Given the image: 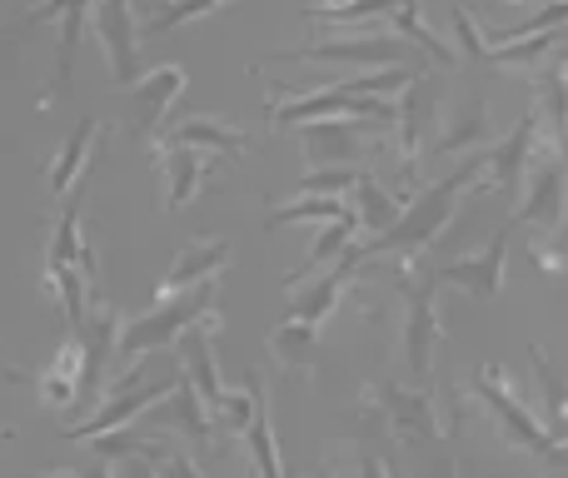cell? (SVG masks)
I'll list each match as a JSON object with an SVG mask.
<instances>
[{"label":"cell","instance_id":"d4e9b609","mask_svg":"<svg viewBox=\"0 0 568 478\" xmlns=\"http://www.w3.org/2000/svg\"><path fill=\"white\" fill-rule=\"evenodd\" d=\"M245 449L255 454V474L260 478H284V464H280V449H275V429H270L265 384H260V409H255V424H250V434H245Z\"/></svg>","mask_w":568,"mask_h":478},{"label":"cell","instance_id":"6da1fadb","mask_svg":"<svg viewBox=\"0 0 568 478\" xmlns=\"http://www.w3.org/2000/svg\"><path fill=\"white\" fill-rule=\"evenodd\" d=\"M484 170H489V160H484V155L459 160V165H454L444 180H434V185L424 190L419 200H409V210H404V215L394 220L384 235L354 244V254H359L364 264H369V260H384V254H389V260H419L424 250H434V244L444 240L449 220L459 215L464 195H469V190H479Z\"/></svg>","mask_w":568,"mask_h":478},{"label":"cell","instance_id":"277c9868","mask_svg":"<svg viewBox=\"0 0 568 478\" xmlns=\"http://www.w3.org/2000/svg\"><path fill=\"white\" fill-rule=\"evenodd\" d=\"M215 299H220V274H215V279H200L195 289L175 294V299L155 304L145 319H130L125 324V339H120V354H125V359H140L145 349H165V344L185 339V334L195 329L205 314H215Z\"/></svg>","mask_w":568,"mask_h":478},{"label":"cell","instance_id":"4fadbf2b","mask_svg":"<svg viewBox=\"0 0 568 478\" xmlns=\"http://www.w3.org/2000/svg\"><path fill=\"white\" fill-rule=\"evenodd\" d=\"M509 230L514 225H504L499 235L489 240V250L484 254H469V260H454V264H439V279L444 284H454V289H469V294H479V299H494V294L504 289V264H509Z\"/></svg>","mask_w":568,"mask_h":478},{"label":"cell","instance_id":"30bf717a","mask_svg":"<svg viewBox=\"0 0 568 478\" xmlns=\"http://www.w3.org/2000/svg\"><path fill=\"white\" fill-rule=\"evenodd\" d=\"M85 16H95V0H40L36 10L16 20V26H40V20H60V40H55V80H50V105L70 95V75H75V45L80 30H85Z\"/></svg>","mask_w":568,"mask_h":478},{"label":"cell","instance_id":"f1b7e54d","mask_svg":"<svg viewBox=\"0 0 568 478\" xmlns=\"http://www.w3.org/2000/svg\"><path fill=\"white\" fill-rule=\"evenodd\" d=\"M220 6H230V0H165V6L155 10V16H145V30L150 35H170L175 26H185V20H200V16H215Z\"/></svg>","mask_w":568,"mask_h":478},{"label":"cell","instance_id":"60d3db41","mask_svg":"<svg viewBox=\"0 0 568 478\" xmlns=\"http://www.w3.org/2000/svg\"><path fill=\"white\" fill-rule=\"evenodd\" d=\"M255 478H260V474H255Z\"/></svg>","mask_w":568,"mask_h":478},{"label":"cell","instance_id":"74e56055","mask_svg":"<svg viewBox=\"0 0 568 478\" xmlns=\"http://www.w3.org/2000/svg\"><path fill=\"white\" fill-rule=\"evenodd\" d=\"M324 6H339V0H324Z\"/></svg>","mask_w":568,"mask_h":478},{"label":"cell","instance_id":"f35d334b","mask_svg":"<svg viewBox=\"0 0 568 478\" xmlns=\"http://www.w3.org/2000/svg\"><path fill=\"white\" fill-rule=\"evenodd\" d=\"M509 6H524V0H509Z\"/></svg>","mask_w":568,"mask_h":478},{"label":"cell","instance_id":"d590c367","mask_svg":"<svg viewBox=\"0 0 568 478\" xmlns=\"http://www.w3.org/2000/svg\"><path fill=\"white\" fill-rule=\"evenodd\" d=\"M40 478H80V474H40Z\"/></svg>","mask_w":568,"mask_h":478},{"label":"cell","instance_id":"7a4b0ae2","mask_svg":"<svg viewBox=\"0 0 568 478\" xmlns=\"http://www.w3.org/2000/svg\"><path fill=\"white\" fill-rule=\"evenodd\" d=\"M359 429L364 439H414V444H439V414H434V384H399V379H374L359 399Z\"/></svg>","mask_w":568,"mask_h":478},{"label":"cell","instance_id":"8992f818","mask_svg":"<svg viewBox=\"0 0 568 478\" xmlns=\"http://www.w3.org/2000/svg\"><path fill=\"white\" fill-rule=\"evenodd\" d=\"M544 105H529L519 115V125L509 130V135L499 140V145L489 150V170H484V180H479V190H504V195H519V185H524V175L534 170V160H539V145H544Z\"/></svg>","mask_w":568,"mask_h":478},{"label":"cell","instance_id":"e575fe53","mask_svg":"<svg viewBox=\"0 0 568 478\" xmlns=\"http://www.w3.org/2000/svg\"><path fill=\"white\" fill-rule=\"evenodd\" d=\"M6 50H10V30H0V55H6Z\"/></svg>","mask_w":568,"mask_h":478},{"label":"cell","instance_id":"e0dca14e","mask_svg":"<svg viewBox=\"0 0 568 478\" xmlns=\"http://www.w3.org/2000/svg\"><path fill=\"white\" fill-rule=\"evenodd\" d=\"M160 140H175V145L205 150V155H230V160H240L250 150L245 130L225 125V120H215V115H190V120H180V125H170ZM160 140H155V145H160Z\"/></svg>","mask_w":568,"mask_h":478},{"label":"cell","instance_id":"1f68e13d","mask_svg":"<svg viewBox=\"0 0 568 478\" xmlns=\"http://www.w3.org/2000/svg\"><path fill=\"white\" fill-rule=\"evenodd\" d=\"M359 478H399V464H394V454H379L364 439L359 444Z\"/></svg>","mask_w":568,"mask_h":478},{"label":"cell","instance_id":"44dd1931","mask_svg":"<svg viewBox=\"0 0 568 478\" xmlns=\"http://www.w3.org/2000/svg\"><path fill=\"white\" fill-rule=\"evenodd\" d=\"M270 354L294 374H310L314 359H320V329L300 319H284L275 334H270Z\"/></svg>","mask_w":568,"mask_h":478},{"label":"cell","instance_id":"ab89813d","mask_svg":"<svg viewBox=\"0 0 568 478\" xmlns=\"http://www.w3.org/2000/svg\"><path fill=\"white\" fill-rule=\"evenodd\" d=\"M564 155H568V140H564Z\"/></svg>","mask_w":568,"mask_h":478},{"label":"cell","instance_id":"4dcf8cb0","mask_svg":"<svg viewBox=\"0 0 568 478\" xmlns=\"http://www.w3.org/2000/svg\"><path fill=\"white\" fill-rule=\"evenodd\" d=\"M534 264H539V269H549V274L568 269V215H564V225L554 230L549 244H534Z\"/></svg>","mask_w":568,"mask_h":478},{"label":"cell","instance_id":"8fae6325","mask_svg":"<svg viewBox=\"0 0 568 478\" xmlns=\"http://www.w3.org/2000/svg\"><path fill=\"white\" fill-rule=\"evenodd\" d=\"M180 95H185V70L180 65H160V70H150V75H140L135 100H130L135 135L155 145V140L170 130V110H175Z\"/></svg>","mask_w":568,"mask_h":478},{"label":"cell","instance_id":"83f0119b","mask_svg":"<svg viewBox=\"0 0 568 478\" xmlns=\"http://www.w3.org/2000/svg\"><path fill=\"white\" fill-rule=\"evenodd\" d=\"M529 359H534V374H539V384H544V404H549V424H554V434H568V384H564V374L554 369L549 359H544V349L539 344H529Z\"/></svg>","mask_w":568,"mask_h":478},{"label":"cell","instance_id":"cb8c5ba5","mask_svg":"<svg viewBox=\"0 0 568 478\" xmlns=\"http://www.w3.org/2000/svg\"><path fill=\"white\" fill-rule=\"evenodd\" d=\"M364 170L359 165H314L300 175V185H294V195H324V200H354V190H359Z\"/></svg>","mask_w":568,"mask_h":478},{"label":"cell","instance_id":"836d02e7","mask_svg":"<svg viewBox=\"0 0 568 478\" xmlns=\"http://www.w3.org/2000/svg\"><path fill=\"white\" fill-rule=\"evenodd\" d=\"M0 379H6V384H20V389H26V384H30V379H26V374H20V369H16V364H10V359H6V349H0Z\"/></svg>","mask_w":568,"mask_h":478},{"label":"cell","instance_id":"2e32d148","mask_svg":"<svg viewBox=\"0 0 568 478\" xmlns=\"http://www.w3.org/2000/svg\"><path fill=\"white\" fill-rule=\"evenodd\" d=\"M95 150H100V120L85 115L75 130H70L65 145H60L55 165H50V195H65V190H75L80 180L95 170Z\"/></svg>","mask_w":568,"mask_h":478},{"label":"cell","instance_id":"603a6c76","mask_svg":"<svg viewBox=\"0 0 568 478\" xmlns=\"http://www.w3.org/2000/svg\"><path fill=\"white\" fill-rule=\"evenodd\" d=\"M354 235H359V210H354V215H344V220H329V230H324V240L314 244L310 254H304V264L290 274V279H284V289H304V279H310V274L320 269V264H329L334 254H344V250H349V240H354Z\"/></svg>","mask_w":568,"mask_h":478},{"label":"cell","instance_id":"5b68a950","mask_svg":"<svg viewBox=\"0 0 568 478\" xmlns=\"http://www.w3.org/2000/svg\"><path fill=\"white\" fill-rule=\"evenodd\" d=\"M270 60H334V65H404V45L394 40V30H384L379 20H369L364 30H339V35H324L310 40V45H294V50H270Z\"/></svg>","mask_w":568,"mask_h":478},{"label":"cell","instance_id":"f546056e","mask_svg":"<svg viewBox=\"0 0 568 478\" xmlns=\"http://www.w3.org/2000/svg\"><path fill=\"white\" fill-rule=\"evenodd\" d=\"M454 40H459L464 60H474V65H489L494 40L479 35V26H474V10H469V6H454Z\"/></svg>","mask_w":568,"mask_h":478},{"label":"cell","instance_id":"d6a6232c","mask_svg":"<svg viewBox=\"0 0 568 478\" xmlns=\"http://www.w3.org/2000/svg\"><path fill=\"white\" fill-rule=\"evenodd\" d=\"M155 469H160V478H205V474H200V464L190 459V454H180L175 444H170V454L155 464Z\"/></svg>","mask_w":568,"mask_h":478},{"label":"cell","instance_id":"3957f363","mask_svg":"<svg viewBox=\"0 0 568 478\" xmlns=\"http://www.w3.org/2000/svg\"><path fill=\"white\" fill-rule=\"evenodd\" d=\"M469 389H474V399H479L484 409L499 419L504 439H509L514 449H529V454H539V459H568V444H564L554 429H544V424L534 419L529 409H524V399L514 394V384H509V374H504V364H484V369L474 374Z\"/></svg>","mask_w":568,"mask_h":478},{"label":"cell","instance_id":"d6986e66","mask_svg":"<svg viewBox=\"0 0 568 478\" xmlns=\"http://www.w3.org/2000/svg\"><path fill=\"white\" fill-rule=\"evenodd\" d=\"M354 210H359V225L364 230H374V235H384V230L394 225V220L409 210V200L399 195V190H389L384 180H374L369 170H364V180H359V190H354Z\"/></svg>","mask_w":568,"mask_h":478},{"label":"cell","instance_id":"4316f807","mask_svg":"<svg viewBox=\"0 0 568 478\" xmlns=\"http://www.w3.org/2000/svg\"><path fill=\"white\" fill-rule=\"evenodd\" d=\"M354 215V200H324V195H300L290 205L270 210L265 225H294V220H344Z\"/></svg>","mask_w":568,"mask_h":478},{"label":"cell","instance_id":"9c48e42d","mask_svg":"<svg viewBox=\"0 0 568 478\" xmlns=\"http://www.w3.org/2000/svg\"><path fill=\"white\" fill-rule=\"evenodd\" d=\"M95 35L115 85H140V20L130 0H95Z\"/></svg>","mask_w":568,"mask_h":478},{"label":"cell","instance_id":"484cf974","mask_svg":"<svg viewBox=\"0 0 568 478\" xmlns=\"http://www.w3.org/2000/svg\"><path fill=\"white\" fill-rule=\"evenodd\" d=\"M404 0H339V6H310L304 10V20H334V26H369V20H389L394 10H399Z\"/></svg>","mask_w":568,"mask_h":478},{"label":"cell","instance_id":"9a60e30c","mask_svg":"<svg viewBox=\"0 0 568 478\" xmlns=\"http://www.w3.org/2000/svg\"><path fill=\"white\" fill-rule=\"evenodd\" d=\"M155 155H160V170H165V180H170V215H180V210L200 195V185H205L210 155H205V150L175 145V140H160Z\"/></svg>","mask_w":568,"mask_h":478},{"label":"cell","instance_id":"ba28073f","mask_svg":"<svg viewBox=\"0 0 568 478\" xmlns=\"http://www.w3.org/2000/svg\"><path fill=\"white\" fill-rule=\"evenodd\" d=\"M180 379H185V374H175V379H155V384H135V389H110V399L100 404V409L90 414V419L70 424L65 439H75V444H95V439H105V434L125 429V424L135 419V414L155 409V404H170V394L180 389Z\"/></svg>","mask_w":568,"mask_h":478},{"label":"cell","instance_id":"ac0fdd59","mask_svg":"<svg viewBox=\"0 0 568 478\" xmlns=\"http://www.w3.org/2000/svg\"><path fill=\"white\" fill-rule=\"evenodd\" d=\"M80 374H85V344H80V334H65L55 364L36 379V394L50 404V409L65 414L70 404H75V394H80Z\"/></svg>","mask_w":568,"mask_h":478},{"label":"cell","instance_id":"ffe728a7","mask_svg":"<svg viewBox=\"0 0 568 478\" xmlns=\"http://www.w3.org/2000/svg\"><path fill=\"white\" fill-rule=\"evenodd\" d=\"M379 26H384V30H394V35H404V40H414V45H419L439 70H454V65H459L454 45H449V40H439L429 26H424V16H419V6H414V0H404V6L394 10L389 20H379Z\"/></svg>","mask_w":568,"mask_h":478},{"label":"cell","instance_id":"7402d4cb","mask_svg":"<svg viewBox=\"0 0 568 478\" xmlns=\"http://www.w3.org/2000/svg\"><path fill=\"white\" fill-rule=\"evenodd\" d=\"M170 414H175V429L190 434V444H215V409L205 404V394L195 389L190 379H180V389L170 394Z\"/></svg>","mask_w":568,"mask_h":478},{"label":"cell","instance_id":"8d00e7d4","mask_svg":"<svg viewBox=\"0 0 568 478\" xmlns=\"http://www.w3.org/2000/svg\"><path fill=\"white\" fill-rule=\"evenodd\" d=\"M314 478H334V474H329V469H320V474H314Z\"/></svg>","mask_w":568,"mask_h":478},{"label":"cell","instance_id":"7c38bea8","mask_svg":"<svg viewBox=\"0 0 568 478\" xmlns=\"http://www.w3.org/2000/svg\"><path fill=\"white\" fill-rule=\"evenodd\" d=\"M235 260V250H230V240H190L185 250L175 254V264L165 269V279H160V289H155V304H165V299H175V294H185V289H195L200 279H215L225 264Z\"/></svg>","mask_w":568,"mask_h":478},{"label":"cell","instance_id":"52a82bcc","mask_svg":"<svg viewBox=\"0 0 568 478\" xmlns=\"http://www.w3.org/2000/svg\"><path fill=\"white\" fill-rule=\"evenodd\" d=\"M369 130H384L374 120H304L300 125V145H304V160L314 165H369L374 145H369Z\"/></svg>","mask_w":568,"mask_h":478},{"label":"cell","instance_id":"5bb4252c","mask_svg":"<svg viewBox=\"0 0 568 478\" xmlns=\"http://www.w3.org/2000/svg\"><path fill=\"white\" fill-rule=\"evenodd\" d=\"M484 140H489V95L474 90V95L444 120V130L429 145V155H474Z\"/></svg>","mask_w":568,"mask_h":478}]
</instances>
